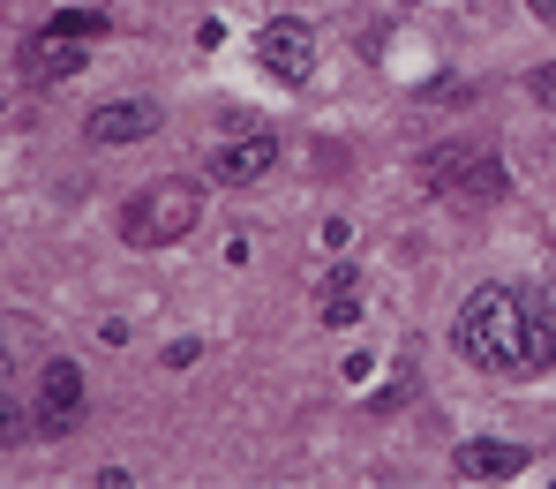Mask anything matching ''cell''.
Wrapping results in <instances>:
<instances>
[{
	"instance_id": "3957f363",
	"label": "cell",
	"mask_w": 556,
	"mask_h": 489,
	"mask_svg": "<svg viewBox=\"0 0 556 489\" xmlns=\"http://www.w3.org/2000/svg\"><path fill=\"white\" fill-rule=\"evenodd\" d=\"M421 181L444 203H496L511 189V174H504V159L489 143H437V151H421Z\"/></svg>"
},
{
	"instance_id": "8fae6325",
	"label": "cell",
	"mask_w": 556,
	"mask_h": 489,
	"mask_svg": "<svg viewBox=\"0 0 556 489\" xmlns=\"http://www.w3.org/2000/svg\"><path fill=\"white\" fill-rule=\"evenodd\" d=\"M316 309H324V324H354V316H362V279H354V272H331Z\"/></svg>"
},
{
	"instance_id": "ba28073f",
	"label": "cell",
	"mask_w": 556,
	"mask_h": 489,
	"mask_svg": "<svg viewBox=\"0 0 556 489\" xmlns=\"http://www.w3.org/2000/svg\"><path fill=\"white\" fill-rule=\"evenodd\" d=\"M264 174H278V136H264V128L211 151V181H218V189H256Z\"/></svg>"
},
{
	"instance_id": "7c38bea8",
	"label": "cell",
	"mask_w": 556,
	"mask_h": 489,
	"mask_svg": "<svg viewBox=\"0 0 556 489\" xmlns=\"http://www.w3.org/2000/svg\"><path fill=\"white\" fill-rule=\"evenodd\" d=\"M527 98H534V105H542V113L556 121V61H542V68H527Z\"/></svg>"
},
{
	"instance_id": "4fadbf2b",
	"label": "cell",
	"mask_w": 556,
	"mask_h": 489,
	"mask_svg": "<svg viewBox=\"0 0 556 489\" xmlns=\"http://www.w3.org/2000/svg\"><path fill=\"white\" fill-rule=\"evenodd\" d=\"M399 399H406V377H399V385H383V391H376V399H369V414H391Z\"/></svg>"
},
{
	"instance_id": "277c9868",
	"label": "cell",
	"mask_w": 556,
	"mask_h": 489,
	"mask_svg": "<svg viewBox=\"0 0 556 489\" xmlns=\"http://www.w3.org/2000/svg\"><path fill=\"white\" fill-rule=\"evenodd\" d=\"M84 399H91V385H84V362H76V354L38 362V429H46V437H68L76 414H84Z\"/></svg>"
},
{
	"instance_id": "52a82bcc",
	"label": "cell",
	"mask_w": 556,
	"mask_h": 489,
	"mask_svg": "<svg viewBox=\"0 0 556 489\" xmlns=\"http://www.w3.org/2000/svg\"><path fill=\"white\" fill-rule=\"evenodd\" d=\"M159 128H166V105H159V98H105L91 121H84L91 143H143V136H159Z\"/></svg>"
},
{
	"instance_id": "6da1fadb",
	"label": "cell",
	"mask_w": 556,
	"mask_h": 489,
	"mask_svg": "<svg viewBox=\"0 0 556 489\" xmlns=\"http://www.w3.org/2000/svg\"><path fill=\"white\" fill-rule=\"evenodd\" d=\"M452 354L496 385H534L556 369V316L534 287H473L452 316Z\"/></svg>"
},
{
	"instance_id": "8992f818",
	"label": "cell",
	"mask_w": 556,
	"mask_h": 489,
	"mask_svg": "<svg viewBox=\"0 0 556 489\" xmlns=\"http://www.w3.org/2000/svg\"><path fill=\"white\" fill-rule=\"evenodd\" d=\"M527 467H534V452L511 444V437H466L459 452H452V475L459 482H519Z\"/></svg>"
},
{
	"instance_id": "9c48e42d",
	"label": "cell",
	"mask_w": 556,
	"mask_h": 489,
	"mask_svg": "<svg viewBox=\"0 0 556 489\" xmlns=\"http://www.w3.org/2000/svg\"><path fill=\"white\" fill-rule=\"evenodd\" d=\"M84 46H91V38H30V46H23V76H30V84H68V76L84 68Z\"/></svg>"
},
{
	"instance_id": "7a4b0ae2",
	"label": "cell",
	"mask_w": 556,
	"mask_h": 489,
	"mask_svg": "<svg viewBox=\"0 0 556 489\" xmlns=\"http://www.w3.org/2000/svg\"><path fill=\"white\" fill-rule=\"evenodd\" d=\"M195 218H203V189L181 174H159L151 189H136L121 203V241L128 249H174L195 234Z\"/></svg>"
},
{
	"instance_id": "30bf717a",
	"label": "cell",
	"mask_w": 556,
	"mask_h": 489,
	"mask_svg": "<svg viewBox=\"0 0 556 489\" xmlns=\"http://www.w3.org/2000/svg\"><path fill=\"white\" fill-rule=\"evenodd\" d=\"M38 38H105V8H53Z\"/></svg>"
},
{
	"instance_id": "5b68a950",
	"label": "cell",
	"mask_w": 556,
	"mask_h": 489,
	"mask_svg": "<svg viewBox=\"0 0 556 489\" xmlns=\"http://www.w3.org/2000/svg\"><path fill=\"white\" fill-rule=\"evenodd\" d=\"M256 61L271 68L278 84H308V76H316V30H308L301 15H271V23L256 30Z\"/></svg>"
}]
</instances>
